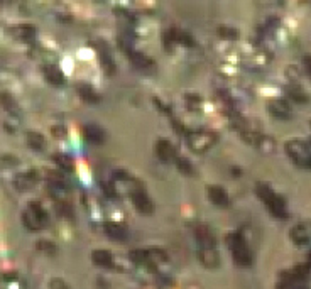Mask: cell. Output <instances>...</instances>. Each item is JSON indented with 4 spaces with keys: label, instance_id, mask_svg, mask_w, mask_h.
<instances>
[{
    "label": "cell",
    "instance_id": "33",
    "mask_svg": "<svg viewBox=\"0 0 311 289\" xmlns=\"http://www.w3.org/2000/svg\"><path fill=\"white\" fill-rule=\"evenodd\" d=\"M303 66H305L306 73H308V76L311 78V56H305V58H303Z\"/></svg>",
    "mask_w": 311,
    "mask_h": 289
},
{
    "label": "cell",
    "instance_id": "19",
    "mask_svg": "<svg viewBox=\"0 0 311 289\" xmlns=\"http://www.w3.org/2000/svg\"><path fill=\"white\" fill-rule=\"evenodd\" d=\"M91 261H93V264H97L100 267H112L113 255H112V252L104 250V248H98V250L91 252Z\"/></svg>",
    "mask_w": 311,
    "mask_h": 289
},
{
    "label": "cell",
    "instance_id": "6",
    "mask_svg": "<svg viewBox=\"0 0 311 289\" xmlns=\"http://www.w3.org/2000/svg\"><path fill=\"white\" fill-rule=\"evenodd\" d=\"M289 237L296 245H308L311 244V222H299L289 232Z\"/></svg>",
    "mask_w": 311,
    "mask_h": 289
},
{
    "label": "cell",
    "instance_id": "24",
    "mask_svg": "<svg viewBox=\"0 0 311 289\" xmlns=\"http://www.w3.org/2000/svg\"><path fill=\"white\" fill-rule=\"evenodd\" d=\"M174 163H176V167L179 171H181L183 174H186V176H191V174H195V171H193V164L189 163V159H186V157H178L174 159Z\"/></svg>",
    "mask_w": 311,
    "mask_h": 289
},
{
    "label": "cell",
    "instance_id": "23",
    "mask_svg": "<svg viewBox=\"0 0 311 289\" xmlns=\"http://www.w3.org/2000/svg\"><path fill=\"white\" fill-rule=\"evenodd\" d=\"M14 34H16L19 39H22V41H31V39L36 36V29L32 27V25L22 24V25H19V27L14 29Z\"/></svg>",
    "mask_w": 311,
    "mask_h": 289
},
{
    "label": "cell",
    "instance_id": "11",
    "mask_svg": "<svg viewBox=\"0 0 311 289\" xmlns=\"http://www.w3.org/2000/svg\"><path fill=\"white\" fill-rule=\"evenodd\" d=\"M38 183V173L36 171H25V173L17 174L14 179V186H16L19 191H29L32 189Z\"/></svg>",
    "mask_w": 311,
    "mask_h": 289
},
{
    "label": "cell",
    "instance_id": "4",
    "mask_svg": "<svg viewBox=\"0 0 311 289\" xmlns=\"http://www.w3.org/2000/svg\"><path fill=\"white\" fill-rule=\"evenodd\" d=\"M286 152L289 159L299 167H311V154L308 151L306 141H299V139H292L286 142Z\"/></svg>",
    "mask_w": 311,
    "mask_h": 289
},
{
    "label": "cell",
    "instance_id": "12",
    "mask_svg": "<svg viewBox=\"0 0 311 289\" xmlns=\"http://www.w3.org/2000/svg\"><path fill=\"white\" fill-rule=\"evenodd\" d=\"M208 198H210V201L213 205H217V206L220 208H227L230 205V196L228 193H227L225 188H222V186H210L208 188Z\"/></svg>",
    "mask_w": 311,
    "mask_h": 289
},
{
    "label": "cell",
    "instance_id": "36",
    "mask_svg": "<svg viewBox=\"0 0 311 289\" xmlns=\"http://www.w3.org/2000/svg\"><path fill=\"white\" fill-rule=\"evenodd\" d=\"M306 2H308V3H311V0H306Z\"/></svg>",
    "mask_w": 311,
    "mask_h": 289
},
{
    "label": "cell",
    "instance_id": "10",
    "mask_svg": "<svg viewBox=\"0 0 311 289\" xmlns=\"http://www.w3.org/2000/svg\"><path fill=\"white\" fill-rule=\"evenodd\" d=\"M156 152H157V157H159L161 161H164V163H173L178 156L176 147H174L167 139H161V141H157Z\"/></svg>",
    "mask_w": 311,
    "mask_h": 289
},
{
    "label": "cell",
    "instance_id": "20",
    "mask_svg": "<svg viewBox=\"0 0 311 289\" xmlns=\"http://www.w3.org/2000/svg\"><path fill=\"white\" fill-rule=\"evenodd\" d=\"M25 141H27V145L34 151H42L46 147V139L41 132H36V130H29L25 132Z\"/></svg>",
    "mask_w": 311,
    "mask_h": 289
},
{
    "label": "cell",
    "instance_id": "9",
    "mask_svg": "<svg viewBox=\"0 0 311 289\" xmlns=\"http://www.w3.org/2000/svg\"><path fill=\"white\" fill-rule=\"evenodd\" d=\"M195 237H196V242H198L200 248H211L217 245V239H215V235L211 233V230L208 228L207 225L196 227Z\"/></svg>",
    "mask_w": 311,
    "mask_h": 289
},
{
    "label": "cell",
    "instance_id": "28",
    "mask_svg": "<svg viewBox=\"0 0 311 289\" xmlns=\"http://www.w3.org/2000/svg\"><path fill=\"white\" fill-rule=\"evenodd\" d=\"M54 161H56L58 166L63 167L64 171H73V161L69 159L68 156H56L54 157Z\"/></svg>",
    "mask_w": 311,
    "mask_h": 289
},
{
    "label": "cell",
    "instance_id": "7",
    "mask_svg": "<svg viewBox=\"0 0 311 289\" xmlns=\"http://www.w3.org/2000/svg\"><path fill=\"white\" fill-rule=\"evenodd\" d=\"M267 110L277 120H289L291 119V105L284 98H274L267 103Z\"/></svg>",
    "mask_w": 311,
    "mask_h": 289
},
{
    "label": "cell",
    "instance_id": "18",
    "mask_svg": "<svg viewBox=\"0 0 311 289\" xmlns=\"http://www.w3.org/2000/svg\"><path fill=\"white\" fill-rule=\"evenodd\" d=\"M105 233H107L112 240H125L127 239L125 227L120 225V223H115V222L105 223Z\"/></svg>",
    "mask_w": 311,
    "mask_h": 289
},
{
    "label": "cell",
    "instance_id": "14",
    "mask_svg": "<svg viewBox=\"0 0 311 289\" xmlns=\"http://www.w3.org/2000/svg\"><path fill=\"white\" fill-rule=\"evenodd\" d=\"M22 223L25 225V228L31 230V232H39V230L44 228V227L47 225V223L44 220H41V218H39L38 215L31 210V208H27V210L22 213Z\"/></svg>",
    "mask_w": 311,
    "mask_h": 289
},
{
    "label": "cell",
    "instance_id": "16",
    "mask_svg": "<svg viewBox=\"0 0 311 289\" xmlns=\"http://www.w3.org/2000/svg\"><path fill=\"white\" fill-rule=\"evenodd\" d=\"M44 78L46 82L49 83V85L53 86H63L64 83V75L61 73V69L58 66H54V64H47L44 66Z\"/></svg>",
    "mask_w": 311,
    "mask_h": 289
},
{
    "label": "cell",
    "instance_id": "5",
    "mask_svg": "<svg viewBox=\"0 0 311 289\" xmlns=\"http://www.w3.org/2000/svg\"><path fill=\"white\" fill-rule=\"evenodd\" d=\"M130 198H132V205L135 206V210L141 211L142 215H151L154 211V205H152L151 198L147 196V193L142 188H135L130 193Z\"/></svg>",
    "mask_w": 311,
    "mask_h": 289
},
{
    "label": "cell",
    "instance_id": "1",
    "mask_svg": "<svg viewBox=\"0 0 311 289\" xmlns=\"http://www.w3.org/2000/svg\"><path fill=\"white\" fill-rule=\"evenodd\" d=\"M255 193H257L259 198L264 201L267 210H269L274 217L281 218V220H283V218H288L286 201L281 198L277 193H274L269 185H266V183H259V185L255 186Z\"/></svg>",
    "mask_w": 311,
    "mask_h": 289
},
{
    "label": "cell",
    "instance_id": "17",
    "mask_svg": "<svg viewBox=\"0 0 311 289\" xmlns=\"http://www.w3.org/2000/svg\"><path fill=\"white\" fill-rule=\"evenodd\" d=\"M47 189H49L51 196H53V198H56L58 201L66 200L68 188H66V185L61 181V179H51V181L47 183Z\"/></svg>",
    "mask_w": 311,
    "mask_h": 289
},
{
    "label": "cell",
    "instance_id": "32",
    "mask_svg": "<svg viewBox=\"0 0 311 289\" xmlns=\"http://www.w3.org/2000/svg\"><path fill=\"white\" fill-rule=\"evenodd\" d=\"M104 191H105V195L110 196V198H117V191H115V188H113L112 183H108V185H104Z\"/></svg>",
    "mask_w": 311,
    "mask_h": 289
},
{
    "label": "cell",
    "instance_id": "35",
    "mask_svg": "<svg viewBox=\"0 0 311 289\" xmlns=\"http://www.w3.org/2000/svg\"><path fill=\"white\" fill-rule=\"evenodd\" d=\"M306 145H308V151H310V154H311V139H310V141H306Z\"/></svg>",
    "mask_w": 311,
    "mask_h": 289
},
{
    "label": "cell",
    "instance_id": "30",
    "mask_svg": "<svg viewBox=\"0 0 311 289\" xmlns=\"http://www.w3.org/2000/svg\"><path fill=\"white\" fill-rule=\"evenodd\" d=\"M218 34H220L223 39H237L239 38V32L232 27H220L218 29Z\"/></svg>",
    "mask_w": 311,
    "mask_h": 289
},
{
    "label": "cell",
    "instance_id": "3",
    "mask_svg": "<svg viewBox=\"0 0 311 289\" xmlns=\"http://www.w3.org/2000/svg\"><path fill=\"white\" fill-rule=\"evenodd\" d=\"M218 135L215 132H210V130H193L186 135V142H188V147L191 149L196 154H201V152H207L217 144Z\"/></svg>",
    "mask_w": 311,
    "mask_h": 289
},
{
    "label": "cell",
    "instance_id": "25",
    "mask_svg": "<svg viewBox=\"0 0 311 289\" xmlns=\"http://www.w3.org/2000/svg\"><path fill=\"white\" fill-rule=\"evenodd\" d=\"M255 147H259L262 152H272L274 147H276V144H274V141L270 137H264V135H261L257 141V144H255Z\"/></svg>",
    "mask_w": 311,
    "mask_h": 289
},
{
    "label": "cell",
    "instance_id": "15",
    "mask_svg": "<svg viewBox=\"0 0 311 289\" xmlns=\"http://www.w3.org/2000/svg\"><path fill=\"white\" fill-rule=\"evenodd\" d=\"M83 134H85L86 141L93 142V144H102V142H105V137H107L105 130L102 129L100 125H97V124H88V125H85Z\"/></svg>",
    "mask_w": 311,
    "mask_h": 289
},
{
    "label": "cell",
    "instance_id": "21",
    "mask_svg": "<svg viewBox=\"0 0 311 289\" xmlns=\"http://www.w3.org/2000/svg\"><path fill=\"white\" fill-rule=\"evenodd\" d=\"M145 255H147V262H149V267H151V269H154L156 264H163V262L167 261V254L157 247L147 248V250H145Z\"/></svg>",
    "mask_w": 311,
    "mask_h": 289
},
{
    "label": "cell",
    "instance_id": "29",
    "mask_svg": "<svg viewBox=\"0 0 311 289\" xmlns=\"http://www.w3.org/2000/svg\"><path fill=\"white\" fill-rule=\"evenodd\" d=\"M38 248L41 252H46V254H54V252H56V245L49 242V240H39Z\"/></svg>",
    "mask_w": 311,
    "mask_h": 289
},
{
    "label": "cell",
    "instance_id": "31",
    "mask_svg": "<svg viewBox=\"0 0 311 289\" xmlns=\"http://www.w3.org/2000/svg\"><path fill=\"white\" fill-rule=\"evenodd\" d=\"M51 289H68V284L63 279H53L51 281Z\"/></svg>",
    "mask_w": 311,
    "mask_h": 289
},
{
    "label": "cell",
    "instance_id": "22",
    "mask_svg": "<svg viewBox=\"0 0 311 289\" xmlns=\"http://www.w3.org/2000/svg\"><path fill=\"white\" fill-rule=\"evenodd\" d=\"M0 103H2V107L5 108L10 115H19V113H21L19 103H17L16 98H14L10 93H2V95H0Z\"/></svg>",
    "mask_w": 311,
    "mask_h": 289
},
{
    "label": "cell",
    "instance_id": "26",
    "mask_svg": "<svg viewBox=\"0 0 311 289\" xmlns=\"http://www.w3.org/2000/svg\"><path fill=\"white\" fill-rule=\"evenodd\" d=\"M130 261L135 262V264H141V266H147V255H145V250H130Z\"/></svg>",
    "mask_w": 311,
    "mask_h": 289
},
{
    "label": "cell",
    "instance_id": "37",
    "mask_svg": "<svg viewBox=\"0 0 311 289\" xmlns=\"http://www.w3.org/2000/svg\"><path fill=\"white\" fill-rule=\"evenodd\" d=\"M310 124H311V122H310Z\"/></svg>",
    "mask_w": 311,
    "mask_h": 289
},
{
    "label": "cell",
    "instance_id": "8",
    "mask_svg": "<svg viewBox=\"0 0 311 289\" xmlns=\"http://www.w3.org/2000/svg\"><path fill=\"white\" fill-rule=\"evenodd\" d=\"M129 58H130V61H132L134 66L137 69H141V71H144V73H154L156 71V63L149 56H145V54L137 53V51H130Z\"/></svg>",
    "mask_w": 311,
    "mask_h": 289
},
{
    "label": "cell",
    "instance_id": "27",
    "mask_svg": "<svg viewBox=\"0 0 311 289\" xmlns=\"http://www.w3.org/2000/svg\"><path fill=\"white\" fill-rule=\"evenodd\" d=\"M80 95H82V98H85L86 102H91V103H93V102H98L100 100V98H98V95L95 93L93 90L90 88V86H82V88H80Z\"/></svg>",
    "mask_w": 311,
    "mask_h": 289
},
{
    "label": "cell",
    "instance_id": "2",
    "mask_svg": "<svg viewBox=\"0 0 311 289\" xmlns=\"http://www.w3.org/2000/svg\"><path fill=\"white\" fill-rule=\"evenodd\" d=\"M228 247L232 250V257L235 261L237 266L240 267H249L252 266V252L249 248L247 242L242 237V233L235 232L228 237Z\"/></svg>",
    "mask_w": 311,
    "mask_h": 289
},
{
    "label": "cell",
    "instance_id": "34",
    "mask_svg": "<svg viewBox=\"0 0 311 289\" xmlns=\"http://www.w3.org/2000/svg\"><path fill=\"white\" fill-rule=\"evenodd\" d=\"M292 289H308L305 286V284H301V283H294V281H292Z\"/></svg>",
    "mask_w": 311,
    "mask_h": 289
},
{
    "label": "cell",
    "instance_id": "13",
    "mask_svg": "<svg viewBox=\"0 0 311 289\" xmlns=\"http://www.w3.org/2000/svg\"><path fill=\"white\" fill-rule=\"evenodd\" d=\"M200 262L207 269H217L220 266V254L217 252V248H200Z\"/></svg>",
    "mask_w": 311,
    "mask_h": 289
}]
</instances>
